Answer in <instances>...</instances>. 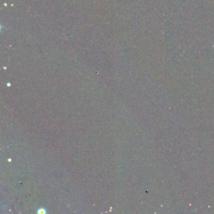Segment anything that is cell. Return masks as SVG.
Masks as SVG:
<instances>
[{
	"instance_id": "cell-1",
	"label": "cell",
	"mask_w": 214,
	"mask_h": 214,
	"mask_svg": "<svg viewBox=\"0 0 214 214\" xmlns=\"http://www.w3.org/2000/svg\"><path fill=\"white\" fill-rule=\"evenodd\" d=\"M46 213H47V212H46L45 209H40L38 210V213H39V214H45Z\"/></svg>"
}]
</instances>
